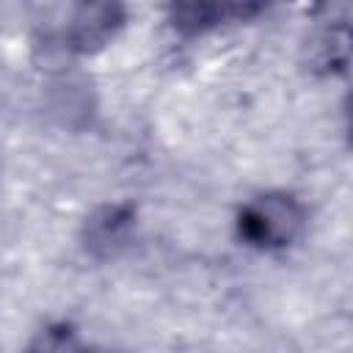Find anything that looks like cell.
Listing matches in <instances>:
<instances>
[{"mask_svg":"<svg viewBox=\"0 0 353 353\" xmlns=\"http://www.w3.org/2000/svg\"><path fill=\"white\" fill-rule=\"evenodd\" d=\"M306 223L303 204L290 193H262L240 212V234L256 248H284Z\"/></svg>","mask_w":353,"mask_h":353,"instance_id":"6da1fadb","label":"cell"},{"mask_svg":"<svg viewBox=\"0 0 353 353\" xmlns=\"http://www.w3.org/2000/svg\"><path fill=\"white\" fill-rule=\"evenodd\" d=\"M259 6H218V3H185L171 8V22L182 33H201L221 25L223 19H237L256 14Z\"/></svg>","mask_w":353,"mask_h":353,"instance_id":"5b68a950","label":"cell"},{"mask_svg":"<svg viewBox=\"0 0 353 353\" xmlns=\"http://www.w3.org/2000/svg\"><path fill=\"white\" fill-rule=\"evenodd\" d=\"M132 232H135V210L130 204H105L85 218L83 245L97 259H113L130 245Z\"/></svg>","mask_w":353,"mask_h":353,"instance_id":"7a4b0ae2","label":"cell"},{"mask_svg":"<svg viewBox=\"0 0 353 353\" xmlns=\"http://www.w3.org/2000/svg\"><path fill=\"white\" fill-rule=\"evenodd\" d=\"M85 347L80 345L77 334L69 325H50L44 328L33 345L28 347V353H83Z\"/></svg>","mask_w":353,"mask_h":353,"instance_id":"8992f818","label":"cell"},{"mask_svg":"<svg viewBox=\"0 0 353 353\" xmlns=\"http://www.w3.org/2000/svg\"><path fill=\"white\" fill-rule=\"evenodd\" d=\"M121 25H124V8L121 6H116V3H88V6H80L72 14L66 41L77 52H94L102 44H108V39H113Z\"/></svg>","mask_w":353,"mask_h":353,"instance_id":"3957f363","label":"cell"},{"mask_svg":"<svg viewBox=\"0 0 353 353\" xmlns=\"http://www.w3.org/2000/svg\"><path fill=\"white\" fill-rule=\"evenodd\" d=\"M306 61H309V69L323 72V74L345 72V66H347V25L334 22V25H325L323 30H317L306 41Z\"/></svg>","mask_w":353,"mask_h":353,"instance_id":"277c9868","label":"cell"},{"mask_svg":"<svg viewBox=\"0 0 353 353\" xmlns=\"http://www.w3.org/2000/svg\"><path fill=\"white\" fill-rule=\"evenodd\" d=\"M83 353H108V350H99V347H91V350H88V347H85Z\"/></svg>","mask_w":353,"mask_h":353,"instance_id":"52a82bcc","label":"cell"}]
</instances>
